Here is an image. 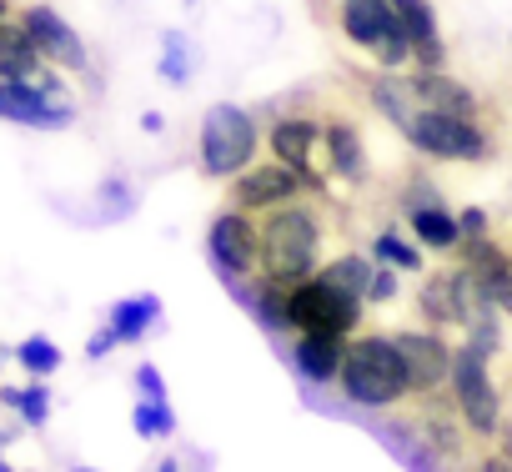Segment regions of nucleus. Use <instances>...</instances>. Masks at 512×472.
Masks as SVG:
<instances>
[{
  "instance_id": "f03ea898",
  "label": "nucleus",
  "mask_w": 512,
  "mask_h": 472,
  "mask_svg": "<svg viewBox=\"0 0 512 472\" xmlns=\"http://www.w3.org/2000/svg\"><path fill=\"white\" fill-rule=\"evenodd\" d=\"M312 16L322 26H332L347 46H357L382 71H407L417 61L412 36H407L402 16L392 11V0H312Z\"/></svg>"
},
{
  "instance_id": "f257e3e1",
  "label": "nucleus",
  "mask_w": 512,
  "mask_h": 472,
  "mask_svg": "<svg viewBox=\"0 0 512 472\" xmlns=\"http://www.w3.org/2000/svg\"><path fill=\"white\" fill-rule=\"evenodd\" d=\"M262 221V257H256V277H267L277 287H297L317 277L327 242H332V221L322 211V196H297L287 206H272L256 216Z\"/></svg>"
},
{
  "instance_id": "6ab92c4d",
  "label": "nucleus",
  "mask_w": 512,
  "mask_h": 472,
  "mask_svg": "<svg viewBox=\"0 0 512 472\" xmlns=\"http://www.w3.org/2000/svg\"><path fill=\"white\" fill-rule=\"evenodd\" d=\"M111 332H116V342L121 347H136V342H146L156 327H161V297L156 292H141V297H126V302H116L111 307Z\"/></svg>"
},
{
  "instance_id": "a211bd4d",
  "label": "nucleus",
  "mask_w": 512,
  "mask_h": 472,
  "mask_svg": "<svg viewBox=\"0 0 512 472\" xmlns=\"http://www.w3.org/2000/svg\"><path fill=\"white\" fill-rule=\"evenodd\" d=\"M402 216H407V231L417 236L427 252H452V247L462 242V221H457V211H447L442 201L412 206V211H402Z\"/></svg>"
},
{
  "instance_id": "2eb2a0df",
  "label": "nucleus",
  "mask_w": 512,
  "mask_h": 472,
  "mask_svg": "<svg viewBox=\"0 0 512 472\" xmlns=\"http://www.w3.org/2000/svg\"><path fill=\"white\" fill-rule=\"evenodd\" d=\"M342 357H347V337H337V332H297V347L287 352L292 372H297L307 387H327V382H337Z\"/></svg>"
},
{
  "instance_id": "ddd939ff",
  "label": "nucleus",
  "mask_w": 512,
  "mask_h": 472,
  "mask_svg": "<svg viewBox=\"0 0 512 472\" xmlns=\"http://www.w3.org/2000/svg\"><path fill=\"white\" fill-rule=\"evenodd\" d=\"M21 21H26V31L36 36L41 56H46L56 71H86V66H91L86 41H81V36H76V26H71L66 16H56L51 6H26V11H21Z\"/></svg>"
},
{
  "instance_id": "473e14b6",
  "label": "nucleus",
  "mask_w": 512,
  "mask_h": 472,
  "mask_svg": "<svg viewBox=\"0 0 512 472\" xmlns=\"http://www.w3.org/2000/svg\"><path fill=\"white\" fill-rule=\"evenodd\" d=\"M0 467H6V432H0Z\"/></svg>"
},
{
  "instance_id": "cd10ccee",
  "label": "nucleus",
  "mask_w": 512,
  "mask_h": 472,
  "mask_svg": "<svg viewBox=\"0 0 512 472\" xmlns=\"http://www.w3.org/2000/svg\"><path fill=\"white\" fill-rule=\"evenodd\" d=\"M136 392H141V397H156V402H171V397H166V377H161L156 362H141V367H136Z\"/></svg>"
},
{
  "instance_id": "c85d7f7f",
  "label": "nucleus",
  "mask_w": 512,
  "mask_h": 472,
  "mask_svg": "<svg viewBox=\"0 0 512 472\" xmlns=\"http://www.w3.org/2000/svg\"><path fill=\"white\" fill-rule=\"evenodd\" d=\"M457 221H462V236H482V231H492V216H487L482 206H467V211H457Z\"/></svg>"
},
{
  "instance_id": "7c9ffc66",
  "label": "nucleus",
  "mask_w": 512,
  "mask_h": 472,
  "mask_svg": "<svg viewBox=\"0 0 512 472\" xmlns=\"http://www.w3.org/2000/svg\"><path fill=\"white\" fill-rule=\"evenodd\" d=\"M497 442H502V452H497V457H487V467H512V417H502Z\"/></svg>"
},
{
  "instance_id": "bb28decb",
  "label": "nucleus",
  "mask_w": 512,
  "mask_h": 472,
  "mask_svg": "<svg viewBox=\"0 0 512 472\" xmlns=\"http://www.w3.org/2000/svg\"><path fill=\"white\" fill-rule=\"evenodd\" d=\"M397 292H402L397 267H392V262H377V267H372V287H367V307H392Z\"/></svg>"
},
{
  "instance_id": "b1692460",
  "label": "nucleus",
  "mask_w": 512,
  "mask_h": 472,
  "mask_svg": "<svg viewBox=\"0 0 512 472\" xmlns=\"http://www.w3.org/2000/svg\"><path fill=\"white\" fill-rule=\"evenodd\" d=\"M131 427H136V437H146V442H171V437H176V412H171V402L141 397V402L131 407Z\"/></svg>"
},
{
  "instance_id": "5701e85b",
  "label": "nucleus",
  "mask_w": 512,
  "mask_h": 472,
  "mask_svg": "<svg viewBox=\"0 0 512 472\" xmlns=\"http://www.w3.org/2000/svg\"><path fill=\"white\" fill-rule=\"evenodd\" d=\"M196 61H201V56H196V46H191L181 31H166V36H161V66H156V71H161L166 86H186V81L196 76Z\"/></svg>"
},
{
  "instance_id": "0eeeda50",
  "label": "nucleus",
  "mask_w": 512,
  "mask_h": 472,
  "mask_svg": "<svg viewBox=\"0 0 512 472\" xmlns=\"http://www.w3.org/2000/svg\"><path fill=\"white\" fill-rule=\"evenodd\" d=\"M487 362H492V352L477 347V342H462L457 357H452V382H447V392H452L462 422L472 427V437H497V427H502V392H497Z\"/></svg>"
},
{
  "instance_id": "412c9836",
  "label": "nucleus",
  "mask_w": 512,
  "mask_h": 472,
  "mask_svg": "<svg viewBox=\"0 0 512 472\" xmlns=\"http://www.w3.org/2000/svg\"><path fill=\"white\" fill-rule=\"evenodd\" d=\"M422 252H427V247L417 242V236H407L402 226H382V231L372 236V257H377V262H392L397 272H412V277L422 272Z\"/></svg>"
},
{
  "instance_id": "f3484780",
  "label": "nucleus",
  "mask_w": 512,
  "mask_h": 472,
  "mask_svg": "<svg viewBox=\"0 0 512 472\" xmlns=\"http://www.w3.org/2000/svg\"><path fill=\"white\" fill-rule=\"evenodd\" d=\"M392 11L402 16V26L412 36V51H417L412 66H447V46L437 36V16H432L427 0H392Z\"/></svg>"
},
{
  "instance_id": "6e6552de",
  "label": "nucleus",
  "mask_w": 512,
  "mask_h": 472,
  "mask_svg": "<svg viewBox=\"0 0 512 472\" xmlns=\"http://www.w3.org/2000/svg\"><path fill=\"white\" fill-rule=\"evenodd\" d=\"M297 196H317V186L297 171V166H287V161H251L246 171H236L231 181H226V201L231 206H241V211H251V216H262V211H272V206H287V201H297Z\"/></svg>"
},
{
  "instance_id": "aec40b11",
  "label": "nucleus",
  "mask_w": 512,
  "mask_h": 472,
  "mask_svg": "<svg viewBox=\"0 0 512 472\" xmlns=\"http://www.w3.org/2000/svg\"><path fill=\"white\" fill-rule=\"evenodd\" d=\"M372 267H377V257H362V252H342V257L322 262V267H317V277H322L327 287H337V292H347V297L367 302V287H372Z\"/></svg>"
},
{
  "instance_id": "f8f14e48",
  "label": "nucleus",
  "mask_w": 512,
  "mask_h": 472,
  "mask_svg": "<svg viewBox=\"0 0 512 472\" xmlns=\"http://www.w3.org/2000/svg\"><path fill=\"white\" fill-rule=\"evenodd\" d=\"M0 121L31 126V131H66L76 121L71 96H56L36 81H6L0 76Z\"/></svg>"
},
{
  "instance_id": "a878e982",
  "label": "nucleus",
  "mask_w": 512,
  "mask_h": 472,
  "mask_svg": "<svg viewBox=\"0 0 512 472\" xmlns=\"http://www.w3.org/2000/svg\"><path fill=\"white\" fill-rule=\"evenodd\" d=\"M96 196H101V221H116V216H131V206H136V196H131V186H126L121 176H106Z\"/></svg>"
},
{
  "instance_id": "7ed1b4c3",
  "label": "nucleus",
  "mask_w": 512,
  "mask_h": 472,
  "mask_svg": "<svg viewBox=\"0 0 512 472\" xmlns=\"http://www.w3.org/2000/svg\"><path fill=\"white\" fill-rule=\"evenodd\" d=\"M337 387H342L347 407H357V412L402 407L412 397V387H407V367H402L397 337H387V332H352L342 372H337Z\"/></svg>"
},
{
  "instance_id": "4468645a",
  "label": "nucleus",
  "mask_w": 512,
  "mask_h": 472,
  "mask_svg": "<svg viewBox=\"0 0 512 472\" xmlns=\"http://www.w3.org/2000/svg\"><path fill=\"white\" fill-rule=\"evenodd\" d=\"M327 156H332V176L347 186H367L372 181V161H367V141L357 131V121L347 111H327Z\"/></svg>"
},
{
  "instance_id": "20e7f679",
  "label": "nucleus",
  "mask_w": 512,
  "mask_h": 472,
  "mask_svg": "<svg viewBox=\"0 0 512 472\" xmlns=\"http://www.w3.org/2000/svg\"><path fill=\"white\" fill-rule=\"evenodd\" d=\"M402 136L427 161H492L497 156V116L492 111L417 106L402 121Z\"/></svg>"
},
{
  "instance_id": "423d86ee",
  "label": "nucleus",
  "mask_w": 512,
  "mask_h": 472,
  "mask_svg": "<svg viewBox=\"0 0 512 472\" xmlns=\"http://www.w3.org/2000/svg\"><path fill=\"white\" fill-rule=\"evenodd\" d=\"M267 146L277 161L297 166L322 201H332V156H327V121L317 111H292V116H277L272 131H267Z\"/></svg>"
},
{
  "instance_id": "dca6fc26",
  "label": "nucleus",
  "mask_w": 512,
  "mask_h": 472,
  "mask_svg": "<svg viewBox=\"0 0 512 472\" xmlns=\"http://www.w3.org/2000/svg\"><path fill=\"white\" fill-rule=\"evenodd\" d=\"M41 66H51L36 46V36L26 31V21H0V76L6 81H31Z\"/></svg>"
},
{
  "instance_id": "72a5a7b5",
  "label": "nucleus",
  "mask_w": 512,
  "mask_h": 472,
  "mask_svg": "<svg viewBox=\"0 0 512 472\" xmlns=\"http://www.w3.org/2000/svg\"><path fill=\"white\" fill-rule=\"evenodd\" d=\"M11 16V0H0V21H6Z\"/></svg>"
},
{
  "instance_id": "c756f323",
  "label": "nucleus",
  "mask_w": 512,
  "mask_h": 472,
  "mask_svg": "<svg viewBox=\"0 0 512 472\" xmlns=\"http://www.w3.org/2000/svg\"><path fill=\"white\" fill-rule=\"evenodd\" d=\"M111 347H121V342H116V332H111V322H106L101 332H91V342H86V357H91V362H101Z\"/></svg>"
},
{
  "instance_id": "9d476101",
  "label": "nucleus",
  "mask_w": 512,
  "mask_h": 472,
  "mask_svg": "<svg viewBox=\"0 0 512 472\" xmlns=\"http://www.w3.org/2000/svg\"><path fill=\"white\" fill-rule=\"evenodd\" d=\"M362 312L367 302L327 287L322 277H307L292 287V332H337V337H352L362 327Z\"/></svg>"
},
{
  "instance_id": "9b49d317",
  "label": "nucleus",
  "mask_w": 512,
  "mask_h": 472,
  "mask_svg": "<svg viewBox=\"0 0 512 472\" xmlns=\"http://www.w3.org/2000/svg\"><path fill=\"white\" fill-rule=\"evenodd\" d=\"M392 337H397V352H402V367H407V387H412V397L447 392L457 347L442 337V327H407V332H392Z\"/></svg>"
},
{
  "instance_id": "1a4fd4ad",
  "label": "nucleus",
  "mask_w": 512,
  "mask_h": 472,
  "mask_svg": "<svg viewBox=\"0 0 512 472\" xmlns=\"http://www.w3.org/2000/svg\"><path fill=\"white\" fill-rule=\"evenodd\" d=\"M206 257L221 272V282L226 277H256V257H262V221L226 201V211H216V221L206 226Z\"/></svg>"
},
{
  "instance_id": "39448f33",
  "label": "nucleus",
  "mask_w": 512,
  "mask_h": 472,
  "mask_svg": "<svg viewBox=\"0 0 512 472\" xmlns=\"http://www.w3.org/2000/svg\"><path fill=\"white\" fill-rule=\"evenodd\" d=\"M262 151V126L256 116L236 101H216L201 116V146H196V166L211 181H231L236 171H246Z\"/></svg>"
},
{
  "instance_id": "393cba45",
  "label": "nucleus",
  "mask_w": 512,
  "mask_h": 472,
  "mask_svg": "<svg viewBox=\"0 0 512 472\" xmlns=\"http://www.w3.org/2000/svg\"><path fill=\"white\" fill-rule=\"evenodd\" d=\"M16 362H21L31 377H51V372L61 367V347H56L51 337H26V342L16 347Z\"/></svg>"
},
{
  "instance_id": "2f4dec72",
  "label": "nucleus",
  "mask_w": 512,
  "mask_h": 472,
  "mask_svg": "<svg viewBox=\"0 0 512 472\" xmlns=\"http://www.w3.org/2000/svg\"><path fill=\"white\" fill-rule=\"evenodd\" d=\"M161 126H166V121H161V111H146V116H141V131H151V136H156Z\"/></svg>"
},
{
  "instance_id": "4be33fe9",
  "label": "nucleus",
  "mask_w": 512,
  "mask_h": 472,
  "mask_svg": "<svg viewBox=\"0 0 512 472\" xmlns=\"http://www.w3.org/2000/svg\"><path fill=\"white\" fill-rule=\"evenodd\" d=\"M0 402H6L26 427H46L51 422V387H46V377H31L26 387H0Z\"/></svg>"
}]
</instances>
